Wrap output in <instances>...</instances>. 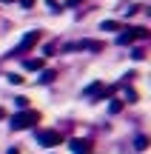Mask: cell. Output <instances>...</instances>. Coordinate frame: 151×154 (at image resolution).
I'll list each match as a JSON object with an SVG mask.
<instances>
[{
    "mask_svg": "<svg viewBox=\"0 0 151 154\" xmlns=\"http://www.w3.org/2000/svg\"><path fill=\"white\" fill-rule=\"evenodd\" d=\"M34 123H40V111H34V109H20L17 114H11V123H9V126L14 128V131H23V128H32Z\"/></svg>",
    "mask_w": 151,
    "mask_h": 154,
    "instance_id": "obj_1",
    "label": "cell"
},
{
    "mask_svg": "<svg viewBox=\"0 0 151 154\" xmlns=\"http://www.w3.org/2000/svg\"><path fill=\"white\" fill-rule=\"evenodd\" d=\"M146 37H148V29H125V32L117 37V43L128 46V43H134V40H146Z\"/></svg>",
    "mask_w": 151,
    "mask_h": 154,
    "instance_id": "obj_2",
    "label": "cell"
},
{
    "mask_svg": "<svg viewBox=\"0 0 151 154\" xmlns=\"http://www.w3.org/2000/svg\"><path fill=\"white\" fill-rule=\"evenodd\" d=\"M37 143H40V146H49V149H54V146L63 143V134H60V131H49V128H43V131H37Z\"/></svg>",
    "mask_w": 151,
    "mask_h": 154,
    "instance_id": "obj_3",
    "label": "cell"
},
{
    "mask_svg": "<svg viewBox=\"0 0 151 154\" xmlns=\"http://www.w3.org/2000/svg\"><path fill=\"white\" fill-rule=\"evenodd\" d=\"M37 40H40V32H29L26 37L20 40V46H17V49L11 51V54H26L29 49H34V46H37Z\"/></svg>",
    "mask_w": 151,
    "mask_h": 154,
    "instance_id": "obj_4",
    "label": "cell"
},
{
    "mask_svg": "<svg viewBox=\"0 0 151 154\" xmlns=\"http://www.w3.org/2000/svg\"><path fill=\"white\" fill-rule=\"evenodd\" d=\"M68 146H71L74 154H91V143H89V140H71Z\"/></svg>",
    "mask_w": 151,
    "mask_h": 154,
    "instance_id": "obj_5",
    "label": "cell"
},
{
    "mask_svg": "<svg viewBox=\"0 0 151 154\" xmlns=\"http://www.w3.org/2000/svg\"><path fill=\"white\" fill-rule=\"evenodd\" d=\"M26 69L29 72H40V69H43V60H40V57H32V60H26Z\"/></svg>",
    "mask_w": 151,
    "mask_h": 154,
    "instance_id": "obj_6",
    "label": "cell"
},
{
    "mask_svg": "<svg viewBox=\"0 0 151 154\" xmlns=\"http://www.w3.org/2000/svg\"><path fill=\"white\" fill-rule=\"evenodd\" d=\"M134 149H137V151H146V149H148V137H137V140H134Z\"/></svg>",
    "mask_w": 151,
    "mask_h": 154,
    "instance_id": "obj_7",
    "label": "cell"
},
{
    "mask_svg": "<svg viewBox=\"0 0 151 154\" xmlns=\"http://www.w3.org/2000/svg\"><path fill=\"white\" fill-rule=\"evenodd\" d=\"M117 29H120L117 20H106V23H103V32H117Z\"/></svg>",
    "mask_w": 151,
    "mask_h": 154,
    "instance_id": "obj_8",
    "label": "cell"
},
{
    "mask_svg": "<svg viewBox=\"0 0 151 154\" xmlns=\"http://www.w3.org/2000/svg\"><path fill=\"white\" fill-rule=\"evenodd\" d=\"M54 77H57V74L51 72V69H46V72L40 74V83H51V80H54Z\"/></svg>",
    "mask_w": 151,
    "mask_h": 154,
    "instance_id": "obj_9",
    "label": "cell"
},
{
    "mask_svg": "<svg viewBox=\"0 0 151 154\" xmlns=\"http://www.w3.org/2000/svg\"><path fill=\"white\" fill-rule=\"evenodd\" d=\"M14 106L17 109H29V97H14Z\"/></svg>",
    "mask_w": 151,
    "mask_h": 154,
    "instance_id": "obj_10",
    "label": "cell"
},
{
    "mask_svg": "<svg viewBox=\"0 0 151 154\" xmlns=\"http://www.w3.org/2000/svg\"><path fill=\"white\" fill-rule=\"evenodd\" d=\"M120 109H123V100H114V103L111 106H108V111H111V114H117V111Z\"/></svg>",
    "mask_w": 151,
    "mask_h": 154,
    "instance_id": "obj_11",
    "label": "cell"
},
{
    "mask_svg": "<svg viewBox=\"0 0 151 154\" xmlns=\"http://www.w3.org/2000/svg\"><path fill=\"white\" fill-rule=\"evenodd\" d=\"M131 57H134V60H143V57H146V49H134V54H131Z\"/></svg>",
    "mask_w": 151,
    "mask_h": 154,
    "instance_id": "obj_12",
    "label": "cell"
},
{
    "mask_svg": "<svg viewBox=\"0 0 151 154\" xmlns=\"http://www.w3.org/2000/svg\"><path fill=\"white\" fill-rule=\"evenodd\" d=\"M34 3H37V0H20V6H23V9H32Z\"/></svg>",
    "mask_w": 151,
    "mask_h": 154,
    "instance_id": "obj_13",
    "label": "cell"
},
{
    "mask_svg": "<svg viewBox=\"0 0 151 154\" xmlns=\"http://www.w3.org/2000/svg\"><path fill=\"white\" fill-rule=\"evenodd\" d=\"M80 3H83V0H68V6H80Z\"/></svg>",
    "mask_w": 151,
    "mask_h": 154,
    "instance_id": "obj_14",
    "label": "cell"
},
{
    "mask_svg": "<svg viewBox=\"0 0 151 154\" xmlns=\"http://www.w3.org/2000/svg\"><path fill=\"white\" fill-rule=\"evenodd\" d=\"M9 154H20V151H17V149H9Z\"/></svg>",
    "mask_w": 151,
    "mask_h": 154,
    "instance_id": "obj_15",
    "label": "cell"
},
{
    "mask_svg": "<svg viewBox=\"0 0 151 154\" xmlns=\"http://www.w3.org/2000/svg\"><path fill=\"white\" fill-rule=\"evenodd\" d=\"M3 117H6V111H3V109H0V120H3Z\"/></svg>",
    "mask_w": 151,
    "mask_h": 154,
    "instance_id": "obj_16",
    "label": "cell"
},
{
    "mask_svg": "<svg viewBox=\"0 0 151 154\" xmlns=\"http://www.w3.org/2000/svg\"><path fill=\"white\" fill-rule=\"evenodd\" d=\"M0 3H11V0H0Z\"/></svg>",
    "mask_w": 151,
    "mask_h": 154,
    "instance_id": "obj_17",
    "label": "cell"
}]
</instances>
